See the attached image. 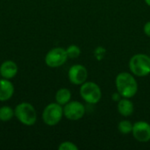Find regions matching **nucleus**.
Instances as JSON below:
<instances>
[{"instance_id":"dca6fc26","label":"nucleus","mask_w":150,"mask_h":150,"mask_svg":"<svg viewBox=\"0 0 150 150\" xmlns=\"http://www.w3.org/2000/svg\"><path fill=\"white\" fill-rule=\"evenodd\" d=\"M66 52H67V54H68V57L69 58L75 59V58H77L80 55L81 49L76 45H70V46H69L67 47Z\"/></svg>"},{"instance_id":"39448f33","label":"nucleus","mask_w":150,"mask_h":150,"mask_svg":"<svg viewBox=\"0 0 150 150\" xmlns=\"http://www.w3.org/2000/svg\"><path fill=\"white\" fill-rule=\"evenodd\" d=\"M63 117V107L58 103L48 104L42 112L43 122L50 127L57 125Z\"/></svg>"},{"instance_id":"0eeeda50","label":"nucleus","mask_w":150,"mask_h":150,"mask_svg":"<svg viewBox=\"0 0 150 150\" xmlns=\"http://www.w3.org/2000/svg\"><path fill=\"white\" fill-rule=\"evenodd\" d=\"M85 114V106L78 101H69L63 107V116L69 120H79Z\"/></svg>"},{"instance_id":"6ab92c4d","label":"nucleus","mask_w":150,"mask_h":150,"mask_svg":"<svg viewBox=\"0 0 150 150\" xmlns=\"http://www.w3.org/2000/svg\"><path fill=\"white\" fill-rule=\"evenodd\" d=\"M121 95L119 93V92H116V93H113L112 94V100L114 101V102H119L120 99H121Z\"/></svg>"},{"instance_id":"f257e3e1","label":"nucleus","mask_w":150,"mask_h":150,"mask_svg":"<svg viewBox=\"0 0 150 150\" xmlns=\"http://www.w3.org/2000/svg\"><path fill=\"white\" fill-rule=\"evenodd\" d=\"M115 84L118 92L122 98H131L138 91V83L133 75L127 72L118 74L115 79Z\"/></svg>"},{"instance_id":"aec40b11","label":"nucleus","mask_w":150,"mask_h":150,"mask_svg":"<svg viewBox=\"0 0 150 150\" xmlns=\"http://www.w3.org/2000/svg\"><path fill=\"white\" fill-rule=\"evenodd\" d=\"M145 3H146L149 6H150V0H145Z\"/></svg>"},{"instance_id":"412c9836","label":"nucleus","mask_w":150,"mask_h":150,"mask_svg":"<svg viewBox=\"0 0 150 150\" xmlns=\"http://www.w3.org/2000/svg\"><path fill=\"white\" fill-rule=\"evenodd\" d=\"M0 76H1V75H0Z\"/></svg>"},{"instance_id":"9b49d317","label":"nucleus","mask_w":150,"mask_h":150,"mask_svg":"<svg viewBox=\"0 0 150 150\" xmlns=\"http://www.w3.org/2000/svg\"><path fill=\"white\" fill-rule=\"evenodd\" d=\"M14 94V85L10 79H0V101L4 102L11 98Z\"/></svg>"},{"instance_id":"423d86ee","label":"nucleus","mask_w":150,"mask_h":150,"mask_svg":"<svg viewBox=\"0 0 150 150\" xmlns=\"http://www.w3.org/2000/svg\"><path fill=\"white\" fill-rule=\"evenodd\" d=\"M66 49L63 47H54L50 49L45 56V63L49 68H59L68 60Z\"/></svg>"},{"instance_id":"a211bd4d","label":"nucleus","mask_w":150,"mask_h":150,"mask_svg":"<svg viewBox=\"0 0 150 150\" xmlns=\"http://www.w3.org/2000/svg\"><path fill=\"white\" fill-rule=\"evenodd\" d=\"M143 31H144V33H145V34H146L147 36L150 37V21H148V22L144 25Z\"/></svg>"},{"instance_id":"f8f14e48","label":"nucleus","mask_w":150,"mask_h":150,"mask_svg":"<svg viewBox=\"0 0 150 150\" xmlns=\"http://www.w3.org/2000/svg\"><path fill=\"white\" fill-rule=\"evenodd\" d=\"M118 112L120 115L124 117H129L134 113V105L132 101L129 100V98H121L118 102Z\"/></svg>"},{"instance_id":"2eb2a0df","label":"nucleus","mask_w":150,"mask_h":150,"mask_svg":"<svg viewBox=\"0 0 150 150\" xmlns=\"http://www.w3.org/2000/svg\"><path fill=\"white\" fill-rule=\"evenodd\" d=\"M133 124L131 123V121L129 120H122L119 123L118 126V129L120 131V133H121L122 134H127L132 133L133 131Z\"/></svg>"},{"instance_id":"20e7f679","label":"nucleus","mask_w":150,"mask_h":150,"mask_svg":"<svg viewBox=\"0 0 150 150\" xmlns=\"http://www.w3.org/2000/svg\"><path fill=\"white\" fill-rule=\"evenodd\" d=\"M80 95L86 103L91 105L98 104L102 98L100 87L93 82H85L81 84Z\"/></svg>"},{"instance_id":"f03ea898","label":"nucleus","mask_w":150,"mask_h":150,"mask_svg":"<svg viewBox=\"0 0 150 150\" xmlns=\"http://www.w3.org/2000/svg\"><path fill=\"white\" fill-rule=\"evenodd\" d=\"M15 117L23 125L31 127L36 123L37 112L34 106L27 102L18 104L14 109Z\"/></svg>"},{"instance_id":"4468645a","label":"nucleus","mask_w":150,"mask_h":150,"mask_svg":"<svg viewBox=\"0 0 150 150\" xmlns=\"http://www.w3.org/2000/svg\"><path fill=\"white\" fill-rule=\"evenodd\" d=\"M15 116L14 110L8 105L0 107V120L3 122H7L11 120Z\"/></svg>"},{"instance_id":"f3484780","label":"nucleus","mask_w":150,"mask_h":150,"mask_svg":"<svg viewBox=\"0 0 150 150\" xmlns=\"http://www.w3.org/2000/svg\"><path fill=\"white\" fill-rule=\"evenodd\" d=\"M58 149L59 150H77L78 149V147L71 142H62L59 147H58Z\"/></svg>"},{"instance_id":"1a4fd4ad","label":"nucleus","mask_w":150,"mask_h":150,"mask_svg":"<svg viewBox=\"0 0 150 150\" xmlns=\"http://www.w3.org/2000/svg\"><path fill=\"white\" fill-rule=\"evenodd\" d=\"M134 138L140 142H148L150 141V124L146 121H137L133 126Z\"/></svg>"},{"instance_id":"6e6552de","label":"nucleus","mask_w":150,"mask_h":150,"mask_svg":"<svg viewBox=\"0 0 150 150\" xmlns=\"http://www.w3.org/2000/svg\"><path fill=\"white\" fill-rule=\"evenodd\" d=\"M68 76L71 83L75 85H81L86 82L88 78V71L83 65L75 64L69 69Z\"/></svg>"},{"instance_id":"ddd939ff","label":"nucleus","mask_w":150,"mask_h":150,"mask_svg":"<svg viewBox=\"0 0 150 150\" xmlns=\"http://www.w3.org/2000/svg\"><path fill=\"white\" fill-rule=\"evenodd\" d=\"M71 99V92L67 88H61L55 93V101L61 105H65Z\"/></svg>"},{"instance_id":"7ed1b4c3","label":"nucleus","mask_w":150,"mask_h":150,"mask_svg":"<svg viewBox=\"0 0 150 150\" xmlns=\"http://www.w3.org/2000/svg\"><path fill=\"white\" fill-rule=\"evenodd\" d=\"M131 72L140 77L150 74V57L145 54H136L129 61Z\"/></svg>"},{"instance_id":"9d476101","label":"nucleus","mask_w":150,"mask_h":150,"mask_svg":"<svg viewBox=\"0 0 150 150\" xmlns=\"http://www.w3.org/2000/svg\"><path fill=\"white\" fill-rule=\"evenodd\" d=\"M18 71V65L13 61L8 60L4 61L0 66V75L3 78L11 79L13 78Z\"/></svg>"}]
</instances>
